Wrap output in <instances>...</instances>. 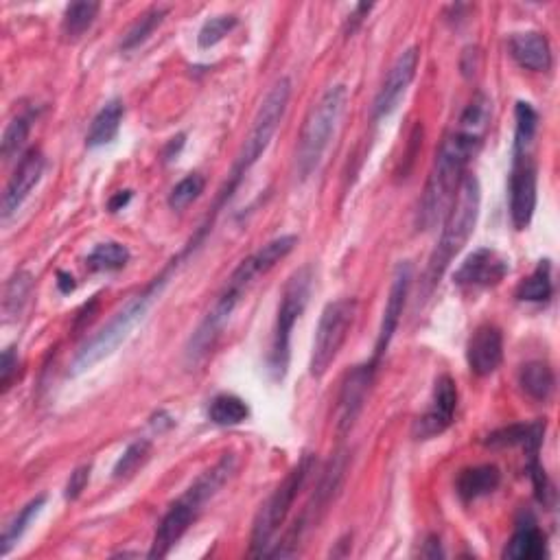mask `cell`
<instances>
[{"mask_svg": "<svg viewBox=\"0 0 560 560\" xmlns=\"http://www.w3.org/2000/svg\"><path fill=\"white\" fill-rule=\"evenodd\" d=\"M29 130H31L29 116H16V119L7 125V130L3 134V156H5V160L20 154L22 147H25V143H27V138H29Z\"/></svg>", "mask_w": 560, "mask_h": 560, "instance_id": "d590c367", "label": "cell"}, {"mask_svg": "<svg viewBox=\"0 0 560 560\" xmlns=\"http://www.w3.org/2000/svg\"><path fill=\"white\" fill-rule=\"evenodd\" d=\"M508 270L510 265L504 256L490 248H482L475 250L469 259L458 267V272L453 274V283L464 289L495 287L506 278Z\"/></svg>", "mask_w": 560, "mask_h": 560, "instance_id": "9a60e30c", "label": "cell"}, {"mask_svg": "<svg viewBox=\"0 0 560 560\" xmlns=\"http://www.w3.org/2000/svg\"><path fill=\"white\" fill-rule=\"evenodd\" d=\"M501 484V471L495 464H482V466H471V469H464L458 477V484L455 490L464 501H475L480 497H486L490 493H495Z\"/></svg>", "mask_w": 560, "mask_h": 560, "instance_id": "44dd1931", "label": "cell"}, {"mask_svg": "<svg viewBox=\"0 0 560 560\" xmlns=\"http://www.w3.org/2000/svg\"><path fill=\"white\" fill-rule=\"evenodd\" d=\"M165 285H167V276H160L143 291V294L127 300L125 307L116 311L114 318L77 350V355L73 357V361H70V375L77 377L81 372L95 368L105 357H110L114 350L132 335L136 326L145 320L147 311L162 294Z\"/></svg>", "mask_w": 560, "mask_h": 560, "instance_id": "277c9868", "label": "cell"}, {"mask_svg": "<svg viewBox=\"0 0 560 560\" xmlns=\"http://www.w3.org/2000/svg\"><path fill=\"white\" fill-rule=\"evenodd\" d=\"M455 410H458V388H455V381L449 375H442L434 385V396H431L429 410L420 418H416L412 427L414 438L429 440L445 434L453 423Z\"/></svg>", "mask_w": 560, "mask_h": 560, "instance_id": "7c38bea8", "label": "cell"}, {"mask_svg": "<svg viewBox=\"0 0 560 560\" xmlns=\"http://www.w3.org/2000/svg\"><path fill=\"white\" fill-rule=\"evenodd\" d=\"M130 261V250L125 248L123 243L116 241H108V243H99L95 250L88 254V267L92 272H116L123 270V267Z\"/></svg>", "mask_w": 560, "mask_h": 560, "instance_id": "4316f807", "label": "cell"}, {"mask_svg": "<svg viewBox=\"0 0 560 560\" xmlns=\"http://www.w3.org/2000/svg\"><path fill=\"white\" fill-rule=\"evenodd\" d=\"M250 407L235 394H219L208 407V418L219 427H235L248 420Z\"/></svg>", "mask_w": 560, "mask_h": 560, "instance_id": "d4e9b609", "label": "cell"}, {"mask_svg": "<svg viewBox=\"0 0 560 560\" xmlns=\"http://www.w3.org/2000/svg\"><path fill=\"white\" fill-rule=\"evenodd\" d=\"M44 501H46L44 495L31 499L29 504H27L25 508H22V510L18 512V515L5 525V530H3V545H0V552H3V556H7V554L11 552V547H14V545L22 539V534L27 532L29 523L40 515V510L44 508Z\"/></svg>", "mask_w": 560, "mask_h": 560, "instance_id": "83f0119b", "label": "cell"}, {"mask_svg": "<svg viewBox=\"0 0 560 560\" xmlns=\"http://www.w3.org/2000/svg\"><path fill=\"white\" fill-rule=\"evenodd\" d=\"M370 9H372L370 3H359V5L355 7L353 14L348 16V25H346V33H348V35L357 31V27H359L361 22H364V18L370 14Z\"/></svg>", "mask_w": 560, "mask_h": 560, "instance_id": "f35d334b", "label": "cell"}, {"mask_svg": "<svg viewBox=\"0 0 560 560\" xmlns=\"http://www.w3.org/2000/svg\"><path fill=\"white\" fill-rule=\"evenodd\" d=\"M484 134L475 132L471 127H458V132L449 134L436 154L434 167H431L429 180L425 184L423 200L418 206V228L431 230L447 217L453 204V197L460 189L466 165L482 147Z\"/></svg>", "mask_w": 560, "mask_h": 560, "instance_id": "7a4b0ae2", "label": "cell"}, {"mask_svg": "<svg viewBox=\"0 0 560 560\" xmlns=\"http://www.w3.org/2000/svg\"><path fill=\"white\" fill-rule=\"evenodd\" d=\"M519 385L530 399L547 401L556 388L554 370L545 361H530V364H525L519 370Z\"/></svg>", "mask_w": 560, "mask_h": 560, "instance_id": "cb8c5ba5", "label": "cell"}, {"mask_svg": "<svg viewBox=\"0 0 560 560\" xmlns=\"http://www.w3.org/2000/svg\"><path fill=\"white\" fill-rule=\"evenodd\" d=\"M123 114H125V108H123L121 99H112V101L105 103L103 108L99 110V114L90 123L86 145L90 149L110 145L112 140L116 138V134H119V130H121Z\"/></svg>", "mask_w": 560, "mask_h": 560, "instance_id": "7402d4cb", "label": "cell"}, {"mask_svg": "<svg viewBox=\"0 0 560 560\" xmlns=\"http://www.w3.org/2000/svg\"><path fill=\"white\" fill-rule=\"evenodd\" d=\"M545 556H547V539L534 523L519 525L504 550V558L508 560H541Z\"/></svg>", "mask_w": 560, "mask_h": 560, "instance_id": "603a6c76", "label": "cell"}, {"mask_svg": "<svg viewBox=\"0 0 560 560\" xmlns=\"http://www.w3.org/2000/svg\"><path fill=\"white\" fill-rule=\"evenodd\" d=\"M418 57H420V53L416 46H410V49L396 57V62L388 70V77H385V81L377 92L375 103H372V119L381 121L390 112H394V108L399 105V101L403 99L407 88H410V84L416 77Z\"/></svg>", "mask_w": 560, "mask_h": 560, "instance_id": "5bb4252c", "label": "cell"}, {"mask_svg": "<svg viewBox=\"0 0 560 560\" xmlns=\"http://www.w3.org/2000/svg\"><path fill=\"white\" fill-rule=\"evenodd\" d=\"M504 359V335L495 324H482L471 335L466 346V361L475 377H488L501 366Z\"/></svg>", "mask_w": 560, "mask_h": 560, "instance_id": "ac0fdd59", "label": "cell"}, {"mask_svg": "<svg viewBox=\"0 0 560 560\" xmlns=\"http://www.w3.org/2000/svg\"><path fill=\"white\" fill-rule=\"evenodd\" d=\"M543 434H545V423H541V420H536V423L530 425L519 423L493 431V434L484 440V445L493 449L523 447L528 451L530 460H536V455H539V449L543 445Z\"/></svg>", "mask_w": 560, "mask_h": 560, "instance_id": "ffe728a7", "label": "cell"}, {"mask_svg": "<svg viewBox=\"0 0 560 560\" xmlns=\"http://www.w3.org/2000/svg\"><path fill=\"white\" fill-rule=\"evenodd\" d=\"M517 119V132H515V151H528L532 138L539 127V114L532 108L530 103L519 101L515 110Z\"/></svg>", "mask_w": 560, "mask_h": 560, "instance_id": "836d02e7", "label": "cell"}, {"mask_svg": "<svg viewBox=\"0 0 560 560\" xmlns=\"http://www.w3.org/2000/svg\"><path fill=\"white\" fill-rule=\"evenodd\" d=\"M289 97H291L289 77H280L276 84L267 90V95L263 97L259 110H256L250 134L245 136V143L239 151L237 165H235V169H232V182L228 186L226 195L235 191L237 182L256 165V162H259V158L265 154V149L270 147L278 125H280V121H283V116L287 112Z\"/></svg>", "mask_w": 560, "mask_h": 560, "instance_id": "8992f818", "label": "cell"}, {"mask_svg": "<svg viewBox=\"0 0 560 560\" xmlns=\"http://www.w3.org/2000/svg\"><path fill=\"white\" fill-rule=\"evenodd\" d=\"M377 366L379 364H375V361H368V364L357 366L346 375L340 396H337V410H335V427L340 436L353 429L355 420L359 418L361 410H364L372 381H375Z\"/></svg>", "mask_w": 560, "mask_h": 560, "instance_id": "8fae6325", "label": "cell"}, {"mask_svg": "<svg viewBox=\"0 0 560 560\" xmlns=\"http://www.w3.org/2000/svg\"><path fill=\"white\" fill-rule=\"evenodd\" d=\"M200 512H202V508L195 506L186 495H182L178 501H175V504L167 510V515L162 517V521L158 525L149 558L169 556V552L173 550V545L182 539V536L186 534V530L191 528L193 521L197 519Z\"/></svg>", "mask_w": 560, "mask_h": 560, "instance_id": "e0dca14e", "label": "cell"}, {"mask_svg": "<svg viewBox=\"0 0 560 560\" xmlns=\"http://www.w3.org/2000/svg\"><path fill=\"white\" fill-rule=\"evenodd\" d=\"M18 368V355L14 346H7L3 350V357H0V383H3V390H9L11 379L16 375Z\"/></svg>", "mask_w": 560, "mask_h": 560, "instance_id": "74e56055", "label": "cell"}, {"mask_svg": "<svg viewBox=\"0 0 560 560\" xmlns=\"http://www.w3.org/2000/svg\"><path fill=\"white\" fill-rule=\"evenodd\" d=\"M99 9H101L99 3L68 5L64 11V22H62V31L66 38L75 40V38H79V35H84L92 27V22H95Z\"/></svg>", "mask_w": 560, "mask_h": 560, "instance_id": "4dcf8cb0", "label": "cell"}, {"mask_svg": "<svg viewBox=\"0 0 560 560\" xmlns=\"http://www.w3.org/2000/svg\"><path fill=\"white\" fill-rule=\"evenodd\" d=\"M151 455V442L149 440H136L130 447L123 451V455L114 464V477L116 480H127L132 477L140 466H145Z\"/></svg>", "mask_w": 560, "mask_h": 560, "instance_id": "1f68e13d", "label": "cell"}, {"mask_svg": "<svg viewBox=\"0 0 560 560\" xmlns=\"http://www.w3.org/2000/svg\"><path fill=\"white\" fill-rule=\"evenodd\" d=\"M88 480H90V464L79 466V469H75V473H70V480L66 484V493H64L66 499L75 501L81 493H84Z\"/></svg>", "mask_w": 560, "mask_h": 560, "instance_id": "8d00e7d4", "label": "cell"}, {"mask_svg": "<svg viewBox=\"0 0 560 560\" xmlns=\"http://www.w3.org/2000/svg\"><path fill=\"white\" fill-rule=\"evenodd\" d=\"M480 204H482V191L480 182L473 173H466L460 189L453 197V204L449 208L447 217L442 219V232L436 243L434 252L429 256L425 278H423V291L429 296L434 287L440 283L442 274L447 272V267L453 263L455 256L462 252V248L469 243L477 217H480Z\"/></svg>", "mask_w": 560, "mask_h": 560, "instance_id": "3957f363", "label": "cell"}, {"mask_svg": "<svg viewBox=\"0 0 560 560\" xmlns=\"http://www.w3.org/2000/svg\"><path fill=\"white\" fill-rule=\"evenodd\" d=\"M508 51L521 68L534 70V73H545L552 68V49L550 42L539 31H525L510 35Z\"/></svg>", "mask_w": 560, "mask_h": 560, "instance_id": "d6986e66", "label": "cell"}, {"mask_svg": "<svg viewBox=\"0 0 560 560\" xmlns=\"http://www.w3.org/2000/svg\"><path fill=\"white\" fill-rule=\"evenodd\" d=\"M309 294H311V270L309 267H302V270H298L287 280V285L283 289V298H280L270 359H267V366H270L274 379H285L287 375L291 333H294L296 322L307 309Z\"/></svg>", "mask_w": 560, "mask_h": 560, "instance_id": "ba28073f", "label": "cell"}, {"mask_svg": "<svg viewBox=\"0 0 560 560\" xmlns=\"http://www.w3.org/2000/svg\"><path fill=\"white\" fill-rule=\"evenodd\" d=\"M357 307L359 302L355 298H342L329 302L324 307L318 329H315L313 337V348H311V377L322 379L333 361L340 355V350L346 342V337L353 329V322L357 318Z\"/></svg>", "mask_w": 560, "mask_h": 560, "instance_id": "9c48e42d", "label": "cell"}, {"mask_svg": "<svg viewBox=\"0 0 560 560\" xmlns=\"http://www.w3.org/2000/svg\"><path fill=\"white\" fill-rule=\"evenodd\" d=\"M130 200H132V191H121V193H116V195L112 197L108 208L112 210V213H116V210H121L123 206L130 204Z\"/></svg>", "mask_w": 560, "mask_h": 560, "instance_id": "ab89813d", "label": "cell"}, {"mask_svg": "<svg viewBox=\"0 0 560 560\" xmlns=\"http://www.w3.org/2000/svg\"><path fill=\"white\" fill-rule=\"evenodd\" d=\"M237 27V16H215L204 22V27L200 29V35H197V44L200 49H210V46L219 44L226 35Z\"/></svg>", "mask_w": 560, "mask_h": 560, "instance_id": "e575fe53", "label": "cell"}, {"mask_svg": "<svg viewBox=\"0 0 560 560\" xmlns=\"http://www.w3.org/2000/svg\"><path fill=\"white\" fill-rule=\"evenodd\" d=\"M167 14H169V7H162V5L147 9L143 16H138V20L130 27V31L125 33V38L121 42V49L125 53H130V51L138 49L140 44H145L149 40V35L154 33L162 25V22H165Z\"/></svg>", "mask_w": 560, "mask_h": 560, "instance_id": "484cf974", "label": "cell"}, {"mask_svg": "<svg viewBox=\"0 0 560 560\" xmlns=\"http://www.w3.org/2000/svg\"><path fill=\"white\" fill-rule=\"evenodd\" d=\"M57 278H60V280H57V287H60L62 294H70V291L75 289V280H73V276H70V274L60 272V274H57Z\"/></svg>", "mask_w": 560, "mask_h": 560, "instance_id": "60d3db41", "label": "cell"}, {"mask_svg": "<svg viewBox=\"0 0 560 560\" xmlns=\"http://www.w3.org/2000/svg\"><path fill=\"white\" fill-rule=\"evenodd\" d=\"M31 287H33V280H31L29 272H16L7 280L5 298H3V311L7 315V320L18 318L22 309H25L29 294H31Z\"/></svg>", "mask_w": 560, "mask_h": 560, "instance_id": "f546056e", "label": "cell"}, {"mask_svg": "<svg viewBox=\"0 0 560 560\" xmlns=\"http://www.w3.org/2000/svg\"><path fill=\"white\" fill-rule=\"evenodd\" d=\"M427 545L431 547V550H425V552H423V556H427V558L445 556V554H442V550H440V541L436 539V536H429V539H427Z\"/></svg>", "mask_w": 560, "mask_h": 560, "instance_id": "b9f144b4", "label": "cell"}, {"mask_svg": "<svg viewBox=\"0 0 560 560\" xmlns=\"http://www.w3.org/2000/svg\"><path fill=\"white\" fill-rule=\"evenodd\" d=\"M348 90L346 86H333L324 92L318 103L309 110L305 125H302L296 147V173L300 180H307L313 171L320 167V162L331 145V138L340 125V119L346 108Z\"/></svg>", "mask_w": 560, "mask_h": 560, "instance_id": "5b68a950", "label": "cell"}, {"mask_svg": "<svg viewBox=\"0 0 560 560\" xmlns=\"http://www.w3.org/2000/svg\"><path fill=\"white\" fill-rule=\"evenodd\" d=\"M412 278H414L412 263L401 261L399 265H396V270L392 274V285H390L388 302H385V309H383L381 329H379V335H377L375 357H372V361H375V364H379L381 357L388 353L392 337H394L396 329H399L401 315H403L405 302H407V294H410V287H412Z\"/></svg>", "mask_w": 560, "mask_h": 560, "instance_id": "4fadbf2b", "label": "cell"}, {"mask_svg": "<svg viewBox=\"0 0 560 560\" xmlns=\"http://www.w3.org/2000/svg\"><path fill=\"white\" fill-rule=\"evenodd\" d=\"M510 173V217L517 230L530 226L536 208V165L528 151H512Z\"/></svg>", "mask_w": 560, "mask_h": 560, "instance_id": "30bf717a", "label": "cell"}, {"mask_svg": "<svg viewBox=\"0 0 560 560\" xmlns=\"http://www.w3.org/2000/svg\"><path fill=\"white\" fill-rule=\"evenodd\" d=\"M311 471H313V458L311 455H305V458H302L294 469L287 473L285 480L280 482V486L261 506V510L256 512V519L252 523V536H250V556L261 558L270 554L274 536L278 534L280 525L285 523L289 510L294 506V501L300 495V490L305 486Z\"/></svg>", "mask_w": 560, "mask_h": 560, "instance_id": "52a82bcc", "label": "cell"}, {"mask_svg": "<svg viewBox=\"0 0 560 560\" xmlns=\"http://www.w3.org/2000/svg\"><path fill=\"white\" fill-rule=\"evenodd\" d=\"M204 186H206V180L202 178L200 173L186 175L184 180H180L178 184L173 186V191L169 195V206L173 210L189 208L195 200H200V195L204 193Z\"/></svg>", "mask_w": 560, "mask_h": 560, "instance_id": "d6a6232c", "label": "cell"}, {"mask_svg": "<svg viewBox=\"0 0 560 560\" xmlns=\"http://www.w3.org/2000/svg\"><path fill=\"white\" fill-rule=\"evenodd\" d=\"M285 259V248L276 241L265 243L261 250H256L248 259L241 261L232 276L228 278L226 287L221 289L215 305L208 309L204 320L197 324V329L189 337L184 348V359L189 366H197L213 353L217 340L224 333L226 324L230 322L232 313L239 307L243 296L248 294V289L256 283V278L272 272L274 267Z\"/></svg>", "mask_w": 560, "mask_h": 560, "instance_id": "6da1fadb", "label": "cell"}, {"mask_svg": "<svg viewBox=\"0 0 560 560\" xmlns=\"http://www.w3.org/2000/svg\"><path fill=\"white\" fill-rule=\"evenodd\" d=\"M552 265L550 261H541L539 267L532 272L530 278H525L517 289V298L525 302H545L552 296Z\"/></svg>", "mask_w": 560, "mask_h": 560, "instance_id": "f1b7e54d", "label": "cell"}, {"mask_svg": "<svg viewBox=\"0 0 560 560\" xmlns=\"http://www.w3.org/2000/svg\"><path fill=\"white\" fill-rule=\"evenodd\" d=\"M44 167H46V162H44L40 149H29L27 154L20 158L18 167H16L14 175L9 178L7 189L3 193V219L5 221L14 213H18L20 206L25 204L31 191L42 180Z\"/></svg>", "mask_w": 560, "mask_h": 560, "instance_id": "2e32d148", "label": "cell"}]
</instances>
